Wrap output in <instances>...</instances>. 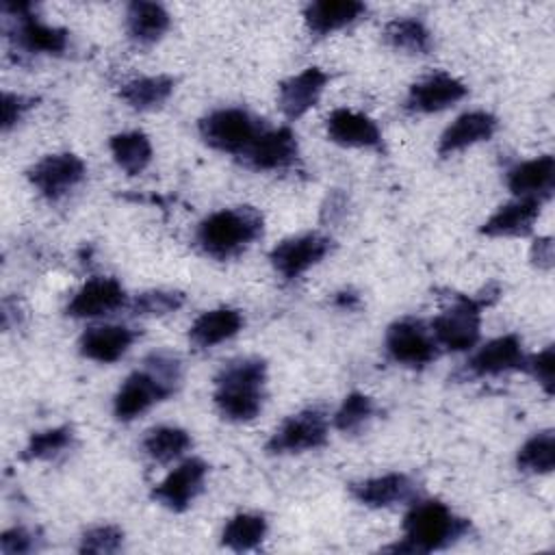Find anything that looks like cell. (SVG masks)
Returning <instances> with one entry per match:
<instances>
[{
	"label": "cell",
	"instance_id": "6da1fadb",
	"mask_svg": "<svg viewBox=\"0 0 555 555\" xmlns=\"http://www.w3.org/2000/svg\"><path fill=\"white\" fill-rule=\"evenodd\" d=\"M143 364L145 366L141 371L130 373L121 382L113 399V412L117 421L128 423L137 418L154 403L171 397L182 382V364L178 356L169 351H152Z\"/></svg>",
	"mask_w": 555,
	"mask_h": 555
},
{
	"label": "cell",
	"instance_id": "7a4b0ae2",
	"mask_svg": "<svg viewBox=\"0 0 555 555\" xmlns=\"http://www.w3.org/2000/svg\"><path fill=\"white\" fill-rule=\"evenodd\" d=\"M264 384L267 362L262 358H236L217 373L212 401L225 421L249 423L262 410Z\"/></svg>",
	"mask_w": 555,
	"mask_h": 555
},
{
	"label": "cell",
	"instance_id": "3957f363",
	"mask_svg": "<svg viewBox=\"0 0 555 555\" xmlns=\"http://www.w3.org/2000/svg\"><path fill=\"white\" fill-rule=\"evenodd\" d=\"M470 531V520L455 516L442 501H418L403 518V538L384 551L390 553H431L447 548Z\"/></svg>",
	"mask_w": 555,
	"mask_h": 555
},
{
	"label": "cell",
	"instance_id": "277c9868",
	"mask_svg": "<svg viewBox=\"0 0 555 555\" xmlns=\"http://www.w3.org/2000/svg\"><path fill=\"white\" fill-rule=\"evenodd\" d=\"M262 228V215L254 206L221 208L197 225L195 243L206 256L215 260H230L241 256L256 238H260Z\"/></svg>",
	"mask_w": 555,
	"mask_h": 555
},
{
	"label": "cell",
	"instance_id": "5b68a950",
	"mask_svg": "<svg viewBox=\"0 0 555 555\" xmlns=\"http://www.w3.org/2000/svg\"><path fill=\"white\" fill-rule=\"evenodd\" d=\"M499 291H486V295L468 297L460 295L451 308L431 321V336L438 347L449 351H466L475 347L481 334V310L496 299Z\"/></svg>",
	"mask_w": 555,
	"mask_h": 555
},
{
	"label": "cell",
	"instance_id": "8992f818",
	"mask_svg": "<svg viewBox=\"0 0 555 555\" xmlns=\"http://www.w3.org/2000/svg\"><path fill=\"white\" fill-rule=\"evenodd\" d=\"M197 130L208 147L243 158L267 128L245 108H219L202 117Z\"/></svg>",
	"mask_w": 555,
	"mask_h": 555
},
{
	"label": "cell",
	"instance_id": "52a82bcc",
	"mask_svg": "<svg viewBox=\"0 0 555 555\" xmlns=\"http://www.w3.org/2000/svg\"><path fill=\"white\" fill-rule=\"evenodd\" d=\"M2 11L13 17V46L26 54H63L69 43V30L48 26L35 15L33 2H2Z\"/></svg>",
	"mask_w": 555,
	"mask_h": 555
},
{
	"label": "cell",
	"instance_id": "ba28073f",
	"mask_svg": "<svg viewBox=\"0 0 555 555\" xmlns=\"http://www.w3.org/2000/svg\"><path fill=\"white\" fill-rule=\"evenodd\" d=\"M327 442V416L319 408H308L291 414L267 440V451L273 455L304 453Z\"/></svg>",
	"mask_w": 555,
	"mask_h": 555
},
{
	"label": "cell",
	"instance_id": "9c48e42d",
	"mask_svg": "<svg viewBox=\"0 0 555 555\" xmlns=\"http://www.w3.org/2000/svg\"><path fill=\"white\" fill-rule=\"evenodd\" d=\"M384 345L390 360L410 369H423L438 356V345L431 332L423 321L412 317L395 321L386 332Z\"/></svg>",
	"mask_w": 555,
	"mask_h": 555
},
{
	"label": "cell",
	"instance_id": "30bf717a",
	"mask_svg": "<svg viewBox=\"0 0 555 555\" xmlns=\"http://www.w3.org/2000/svg\"><path fill=\"white\" fill-rule=\"evenodd\" d=\"M26 176L30 184L39 191V195H43L48 202H59L85 180L87 165L80 156L72 152L48 154L41 160H37L26 171Z\"/></svg>",
	"mask_w": 555,
	"mask_h": 555
},
{
	"label": "cell",
	"instance_id": "8fae6325",
	"mask_svg": "<svg viewBox=\"0 0 555 555\" xmlns=\"http://www.w3.org/2000/svg\"><path fill=\"white\" fill-rule=\"evenodd\" d=\"M330 251H332V238L310 232V234L291 236V238L280 241L271 249L269 260H271L273 269L284 280H297L310 267L319 264Z\"/></svg>",
	"mask_w": 555,
	"mask_h": 555
},
{
	"label": "cell",
	"instance_id": "7c38bea8",
	"mask_svg": "<svg viewBox=\"0 0 555 555\" xmlns=\"http://www.w3.org/2000/svg\"><path fill=\"white\" fill-rule=\"evenodd\" d=\"M208 464L199 457L184 460L152 490V499L171 512H184L204 490Z\"/></svg>",
	"mask_w": 555,
	"mask_h": 555
},
{
	"label": "cell",
	"instance_id": "4fadbf2b",
	"mask_svg": "<svg viewBox=\"0 0 555 555\" xmlns=\"http://www.w3.org/2000/svg\"><path fill=\"white\" fill-rule=\"evenodd\" d=\"M466 93L468 87L460 78L447 72H436L408 89L403 108L408 113H438L464 100Z\"/></svg>",
	"mask_w": 555,
	"mask_h": 555
},
{
	"label": "cell",
	"instance_id": "5bb4252c",
	"mask_svg": "<svg viewBox=\"0 0 555 555\" xmlns=\"http://www.w3.org/2000/svg\"><path fill=\"white\" fill-rule=\"evenodd\" d=\"M128 304L124 286L115 278H91L69 299L65 314L74 319H91L111 314Z\"/></svg>",
	"mask_w": 555,
	"mask_h": 555
},
{
	"label": "cell",
	"instance_id": "9a60e30c",
	"mask_svg": "<svg viewBox=\"0 0 555 555\" xmlns=\"http://www.w3.org/2000/svg\"><path fill=\"white\" fill-rule=\"evenodd\" d=\"M527 353L522 351V340L516 334L499 336L486 343L466 364L473 377H494L509 371L527 369Z\"/></svg>",
	"mask_w": 555,
	"mask_h": 555
},
{
	"label": "cell",
	"instance_id": "2e32d148",
	"mask_svg": "<svg viewBox=\"0 0 555 555\" xmlns=\"http://www.w3.org/2000/svg\"><path fill=\"white\" fill-rule=\"evenodd\" d=\"M297 137L291 128H267L249 152L241 158L247 167L258 171H280L297 160Z\"/></svg>",
	"mask_w": 555,
	"mask_h": 555
},
{
	"label": "cell",
	"instance_id": "e0dca14e",
	"mask_svg": "<svg viewBox=\"0 0 555 555\" xmlns=\"http://www.w3.org/2000/svg\"><path fill=\"white\" fill-rule=\"evenodd\" d=\"M327 80L330 76L321 67H306L304 72L282 80L278 87L280 111L288 119H299L319 102Z\"/></svg>",
	"mask_w": 555,
	"mask_h": 555
},
{
	"label": "cell",
	"instance_id": "ac0fdd59",
	"mask_svg": "<svg viewBox=\"0 0 555 555\" xmlns=\"http://www.w3.org/2000/svg\"><path fill=\"white\" fill-rule=\"evenodd\" d=\"M327 139L343 147H369L382 150V132L377 124L358 111L351 108H336L327 115L325 121Z\"/></svg>",
	"mask_w": 555,
	"mask_h": 555
},
{
	"label": "cell",
	"instance_id": "d6986e66",
	"mask_svg": "<svg viewBox=\"0 0 555 555\" xmlns=\"http://www.w3.org/2000/svg\"><path fill=\"white\" fill-rule=\"evenodd\" d=\"M542 199L535 197H516L514 202H507L499 206L479 228L486 236H527L533 230L535 219L542 210Z\"/></svg>",
	"mask_w": 555,
	"mask_h": 555
},
{
	"label": "cell",
	"instance_id": "ffe728a7",
	"mask_svg": "<svg viewBox=\"0 0 555 555\" xmlns=\"http://www.w3.org/2000/svg\"><path fill=\"white\" fill-rule=\"evenodd\" d=\"M555 186V158L551 154L514 165L507 171V189L516 197H535L546 202Z\"/></svg>",
	"mask_w": 555,
	"mask_h": 555
},
{
	"label": "cell",
	"instance_id": "44dd1931",
	"mask_svg": "<svg viewBox=\"0 0 555 555\" xmlns=\"http://www.w3.org/2000/svg\"><path fill=\"white\" fill-rule=\"evenodd\" d=\"M496 117L488 111H470L460 115L442 134L438 141V154L449 156L453 152L466 150L475 143L492 139L496 132Z\"/></svg>",
	"mask_w": 555,
	"mask_h": 555
},
{
	"label": "cell",
	"instance_id": "7402d4cb",
	"mask_svg": "<svg viewBox=\"0 0 555 555\" xmlns=\"http://www.w3.org/2000/svg\"><path fill=\"white\" fill-rule=\"evenodd\" d=\"M414 481L403 473H388L349 486L351 496L366 507H390L414 496Z\"/></svg>",
	"mask_w": 555,
	"mask_h": 555
},
{
	"label": "cell",
	"instance_id": "603a6c76",
	"mask_svg": "<svg viewBox=\"0 0 555 555\" xmlns=\"http://www.w3.org/2000/svg\"><path fill=\"white\" fill-rule=\"evenodd\" d=\"M366 13V4L358 0H319L304 11V22L310 35L325 37L336 33Z\"/></svg>",
	"mask_w": 555,
	"mask_h": 555
},
{
	"label": "cell",
	"instance_id": "cb8c5ba5",
	"mask_svg": "<svg viewBox=\"0 0 555 555\" xmlns=\"http://www.w3.org/2000/svg\"><path fill=\"white\" fill-rule=\"evenodd\" d=\"M134 338L137 334L126 325H95L80 336L78 349L89 360L111 364L130 349Z\"/></svg>",
	"mask_w": 555,
	"mask_h": 555
},
{
	"label": "cell",
	"instance_id": "d4e9b609",
	"mask_svg": "<svg viewBox=\"0 0 555 555\" xmlns=\"http://www.w3.org/2000/svg\"><path fill=\"white\" fill-rule=\"evenodd\" d=\"M243 327V314L236 308H212L202 312L193 325L189 327V340L197 349H210L232 336H236Z\"/></svg>",
	"mask_w": 555,
	"mask_h": 555
},
{
	"label": "cell",
	"instance_id": "484cf974",
	"mask_svg": "<svg viewBox=\"0 0 555 555\" xmlns=\"http://www.w3.org/2000/svg\"><path fill=\"white\" fill-rule=\"evenodd\" d=\"M171 17L158 2L134 0L126 9V30L137 46H152L169 30Z\"/></svg>",
	"mask_w": 555,
	"mask_h": 555
},
{
	"label": "cell",
	"instance_id": "4316f807",
	"mask_svg": "<svg viewBox=\"0 0 555 555\" xmlns=\"http://www.w3.org/2000/svg\"><path fill=\"white\" fill-rule=\"evenodd\" d=\"M176 80L171 76H141L121 85L119 98L134 111H154L163 106L173 93Z\"/></svg>",
	"mask_w": 555,
	"mask_h": 555
},
{
	"label": "cell",
	"instance_id": "83f0119b",
	"mask_svg": "<svg viewBox=\"0 0 555 555\" xmlns=\"http://www.w3.org/2000/svg\"><path fill=\"white\" fill-rule=\"evenodd\" d=\"M384 41L408 54H429L434 48V37L429 28L416 17H397L390 20L382 30Z\"/></svg>",
	"mask_w": 555,
	"mask_h": 555
},
{
	"label": "cell",
	"instance_id": "f1b7e54d",
	"mask_svg": "<svg viewBox=\"0 0 555 555\" xmlns=\"http://www.w3.org/2000/svg\"><path fill=\"white\" fill-rule=\"evenodd\" d=\"M108 150L117 167L124 169L128 176L141 173L152 163V143L147 134L139 130L113 134L108 141Z\"/></svg>",
	"mask_w": 555,
	"mask_h": 555
},
{
	"label": "cell",
	"instance_id": "f546056e",
	"mask_svg": "<svg viewBox=\"0 0 555 555\" xmlns=\"http://www.w3.org/2000/svg\"><path fill=\"white\" fill-rule=\"evenodd\" d=\"M141 447H143L147 457H152V460H156L160 464H167V462L178 460L184 451H189L191 436L182 427L158 425V427H152L145 434Z\"/></svg>",
	"mask_w": 555,
	"mask_h": 555
},
{
	"label": "cell",
	"instance_id": "4dcf8cb0",
	"mask_svg": "<svg viewBox=\"0 0 555 555\" xmlns=\"http://www.w3.org/2000/svg\"><path fill=\"white\" fill-rule=\"evenodd\" d=\"M267 535V520L260 514H236L232 516L223 531H221V544L232 551H249L256 548Z\"/></svg>",
	"mask_w": 555,
	"mask_h": 555
},
{
	"label": "cell",
	"instance_id": "1f68e13d",
	"mask_svg": "<svg viewBox=\"0 0 555 555\" xmlns=\"http://www.w3.org/2000/svg\"><path fill=\"white\" fill-rule=\"evenodd\" d=\"M516 464L522 473L546 475L555 466V438L551 429L533 434L516 453Z\"/></svg>",
	"mask_w": 555,
	"mask_h": 555
},
{
	"label": "cell",
	"instance_id": "d6a6232c",
	"mask_svg": "<svg viewBox=\"0 0 555 555\" xmlns=\"http://www.w3.org/2000/svg\"><path fill=\"white\" fill-rule=\"evenodd\" d=\"M72 444H74V429L69 425H59V427H50L46 431L33 434L20 457L26 462L54 460L56 455L65 453Z\"/></svg>",
	"mask_w": 555,
	"mask_h": 555
},
{
	"label": "cell",
	"instance_id": "836d02e7",
	"mask_svg": "<svg viewBox=\"0 0 555 555\" xmlns=\"http://www.w3.org/2000/svg\"><path fill=\"white\" fill-rule=\"evenodd\" d=\"M375 414V403L364 392H349L334 414V427L343 434H358Z\"/></svg>",
	"mask_w": 555,
	"mask_h": 555
},
{
	"label": "cell",
	"instance_id": "e575fe53",
	"mask_svg": "<svg viewBox=\"0 0 555 555\" xmlns=\"http://www.w3.org/2000/svg\"><path fill=\"white\" fill-rule=\"evenodd\" d=\"M184 306V293L180 291H145L137 295L130 304V310L139 317H163L176 312Z\"/></svg>",
	"mask_w": 555,
	"mask_h": 555
},
{
	"label": "cell",
	"instance_id": "d590c367",
	"mask_svg": "<svg viewBox=\"0 0 555 555\" xmlns=\"http://www.w3.org/2000/svg\"><path fill=\"white\" fill-rule=\"evenodd\" d=\"M121 544H124V531L117 525H98L82 533L78 551L104 555V553L119 551Z\"/></svg>",
	"mask_w": 555,
	"mask_h": 555
},
{
	"label": "cell",
	"instance_id": "8d00e7d4",
	"mask_svg": "<svg viewBox=\"0 0 555 555\" xmlns=\"http://www.w3.org/2000/svg\"><path fill=\"white\" fill-rule=\"evenodd\" d=\"M39 98L24 93H2V132H9L30 108H35Z\"/></svg>",
	"mask_w": 555,
	"mask_h": 555
},
{
	"label": "cell",
	"instance_id": "74e56055",
	"mask_svg": "<svg viewBox=\"0 0 555 555\" xmlns=\"http://www.w3.org/2000/svg\"><path fill=\"white\" fill-rule=\"evenodd\" d=\"M538 384L544 388V392L551 397L553 395V375H555V349L553 345L544 347L540 353L527 358V369Z\"/></svg>",
	"mask_w": 555,
	"mask_h": 555
},
{
	"label": "cell",
	"instance_id": "f35d334b",
	"mask_svg": "<svg viewBox=\"0 0 555 555\" xmlns=\"http://www.w3.org/2000/svg\"><path fill=\"white\" fill-rule=\"evenodd\" d=\"M37 548H39L37 533H33L24 527L7 529L0 535V553L2 555H24V553H33Z\"/></svg>",
	"mask_w": 555,
	"mask_h": 555
},
{
	"label": "cell",
	"instance_id": "ab89813d",
	"mask_svg": "<svg viewBox=\"0 0 555 555\" xmlns=\"http://www.w3.org/2000/svg\"><path fill=\"white\" fill-rule=\"evenodd\" d=\"M531 260L538 269H544V271H548L553 267V241H551V236H542V238L533 241Z\"/></svg>",
	"mask_w": 555,
	"mask_h": 555
},
{
	"label": "cell",
	"instance_id": "60d3db41",
	"mask_svg": "<svg viewBox=\"0 0 555 555\" xmlns=\"http://www.w3.org/2000/svg\"><path fill=\"white\" fill-rule=\"evenodd\" d=\"M334 304H336L338 308H347V310H353V308H358V304H360V297H358L356 293H351V291H343V293H338V295L334 297Z\"/></svg>",
	"mask_w": 555,
	"mask_h": 555
}]
</instances>
